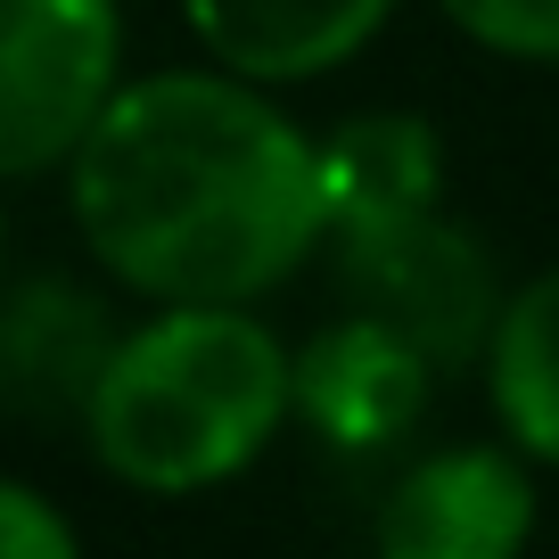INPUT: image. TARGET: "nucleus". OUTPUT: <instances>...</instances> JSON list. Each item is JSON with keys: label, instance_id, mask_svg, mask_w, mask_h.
I'll list each match as a JSON object with an SVG mask.
<instances>
[{"label": "nucleus", "instance_id": "nucleus-1", "mask_svg": "<svg viewBox=\"0 0 559 559\" xmlns=\"http://www.w3.org/2000/svg\"><path fill=\"white\" fill-rule=\"evenodd\" d=\"M83 247L140 297L255 305L321 247V140L239 74L123 83L67 165Z\"/></svg>", "mask_w": 559, "mask_h": 559}, {"label": "nucleus", "instance_id": "nucleus-2", "mask_svg": "<svg viewBox=\"0 0 559 559\" xmlns=\"http://www.w3.org/2000/svg\"><path fill=\"white\" fill-rule=\"evenodd\" d=\"M297 412V354L239 305H174L132 330L83 428L107 477L140 493H198L239 477Z\"/></svg>", "mask_w": 559, "mask_h": 559}, {"label": "nucleus", "instance_id": "nucleus-3", "mask_svg": "<svg viewBox=\"0 0 559 559\" xmlns=\"http://www.w3.org/2000/svg\"><path fill=\"white\" fill-rule=\"evenodd\" d=\"M123 17L116 0H9L0 17V165L17 181L74 165L116 107Z\"/></svg>", "mask_w": 559, "mask_h": 559}, {"label": "nucleus", "instance_id": "nucleus-4", "mask_svg": "<svg viewBox=\"0 0 559 559\" xmlns=\"http://www.w3.org/2000/svg\"><path fill=\"white\" fill-rule=\"evenodd\" d=\"M337 297H346L354 321L395 330L437 370L469 362V354H493V330L510 313V297L493 288L486 247L461 223H444V214L337 239Z\"/></svg>", "mask_w": 559, "mask_h": 559}, {"label": "nucleus", "instance_id": "nucleus-5", "mask_svg": "<svg viewBox=\"0 0 559 559\" xmlns=\"http://www.w3.org/2000/svg\"><path fill=\"white\" fill-rule=\"evenodd\" d=\"M535 535L526 461L502 444H444L379 502V559H519Z\"/></svg>", "mask_w": 559, "mask_h": 559}, {"label": "nucleus", "instance_id": "nucleus-6", "mask_svg": "<svg viewBox=\"0 0 559 559\" xmlns=\"http://www.w3.org/2000/svg\"><path fill=\"white\" fill-rule=\"evenodd\" d=\"M437 362L379 321H330L297 354V419L337 453H386L419 428Z\"/></svg>", "mask_w": 559, "mask_h": 559}, {"label": "nucleus", "instance_id": "nucleus-7", "mask_svg": "<svg viewBox=\"0 0 559 559\" xmlns=\"http://www.w3.org/2000/svg\"><path fill=\"white\" fill-rule=\"evenodd\" d=\"M395 0H181L190 34L239 83H313L346 67Z\"/></svg>", "mask_w": 559, "mask_h": 559}, {"label": "nucleus", "instance_id": "nucleus-8", "mask_svg": "<svg viewBox=\"0 0 559 559\" xmlns=\"http://www.w3.org/2000/svg\"><path fill=\"white\" fill-rule=\"evenodd\" d=\"M444 198V140L428 116H346L321 140V214H330V239H362V230H395L437 214Z\"/></svg>", "mask_w": 559, "mask_h": 559}, {"label": "nucleus", "instance_id": "nucleus-9", "mask_svg": "<svg viewBox=\"0 0 559 559\" xmlns=\"http://www.w3.org/2000/svg\"><path fill=\"white\" fill-rule=\"evenodd\" d=\"M123 337L107 330V305L74 280H25L0 321V362H9V395L25 412H91L107 362Z\"/></svg>", "mask_w": 559, "mask_h": 559}, {"label": "nucleus", "instance_id": "nucleus-10", "mask_svg": "<svg viewBox=\"0 0 559 559\" xmlns=\"http://www.w3.org/2000/svg\"><path fill=\"white\" fill-rule=\"evenodd\" d=\"M493 412L526 461H559V272L526 280L493 330Z\"/></svg>", "mask_w": 559, "mask_h": 559}, {"label": "nucleus", "instance_id": "nucleus-11", "mask_svg": "<svg viewBox=\"0 0 559 559\" xmlns=\"http://www.w3.org/2000/svg\"><path fill=\"white\" fill-rule=\"evenodd\" d=\"M444 17L493 58H559V0H444Z\"/></svg>", "mask_w": 559, "mask_h": 559}, {"label": "nucleus", "instance_id": "nucleus-12", "mask_svg": "<svg viewBox=\"0 0 559 559\" xmlns=\"http://www.w3.org/2000/svg\"><path fill=\"white\" fill-rule=\"evenodd\" d=\"M0 559H83V551L34 486H9L0 493Z\"/></svg>", "mask_w": 559, "mask_h": 559}]
</instances>
